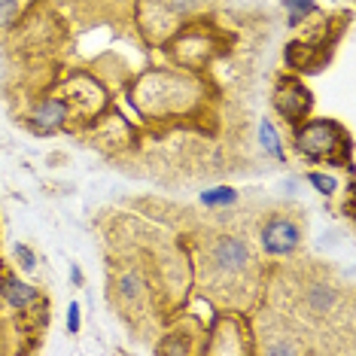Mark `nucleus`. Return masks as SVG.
I'll return each mask as SVG.
<instances>
[{
	"instance_id": "obj_6",
	"label": "nucleus",
	"mask_w": 356,
	"mask_h": 356,
	"mask_svg": "<svg viewBox=\"0 0 356 356\" xmlns=\"http://www.w3.org/2000/svg\"><path fill=\"white\" fill-rule=\"evenodd\" d=\"M3 298L10 302L13 307H28L31 302H37V286H31V283H25V280H19V277H6L3 280Z\"/></svg>"
},
{
	"instance_id": "obj_4",
	"label": "nucleus",
	"mask_w": 356,
	"mask_h": 356,
	"mask_svg": "<svg viewBox=\"0 0 356 356\" xmlns=\"http://www.w3.org/2000/svg\"><path fill=\"white\" fill-rule=\"evenodd\" d=\"M277 107L286 113L289 119H302L311 110V95L305 92L298 83H283L277 92Z\"/></svg>"
},
{
	"instance_id": "obj_3",
	"label": "nucleus",
	"mask_w": 356,
	"mask_h": 356,
	"mask_svg": "<svg viewBox=\"0 0 356 356\" xmlns=\"http://www.w3.org/2000/svg\"><path fill=\"white\" fill-rule=\"evenodd\" d=\"M213 259L222 271H241L250 262V250L241 238H222L213 247Z\"/></svg>"
},
{
	"instance_id": "obj_7",
	"label": "nucleus",
	"mask_w": 356,
	"mask_h": 356,
	"mask_svg": "<svg viewBox=\"0 0 356 356\" xmlns=\"http://www.w3.org/2000/svg\"><path fill=\"white\" fill-rule=\"evenodd\" d=\"M259 137H262L265 152H271L274 159H283V156H286V152H283V147H280V137H277V131H274V125H271V119H262V122H259Z\"/></svg>"
},
{
	"instance_id": "obj_14",
	"label": "nucleus",
	"mask_w": 356,
	"mask_h": 356,
	"mask_svg": "<svg viewBox=\"0 0 356 356\" xmlns=\"http://www.w3.org/2000/svg\"><path fill=\"white\" fill-rule=\"evenodd\" d=\"M67 329L74 332V335L79 332V305H76V302L67 307Z\"/></svg>"
},
{
	"instance_id": "obj_11",
	"label": "nucleus",
	"mask_w": 356,
	"mask_h": 356,
	"mask_svg": "<svg viewBox=\"0 0 356 356\" xmlns=\"http://www.w3.org/2000/svg\"><path fill=\"white\" fill-rule=\"evenodd\" d=\"M311 186H317V189L323 192V195H335V189H338V183H335V177H329V174H320V171H314L311 177Z\"/></svg>"
},
{
	"instance_id": "obj_5",
	"label": "nucleus",
	"mask_w": 356,
	"mask_h": 356,
	"mask_svg": "<svg viewBox=\"0 0 356 356\" xmlns=\"http://www.w3.org/2000/svg\"><path fill=\"white\" fill-rule=\"evenodd\" d=\"M64 119H67V104L64 101H43L31 116V125L37 131H55Z\"/></svg>"
},
{
	"instance_id": "obj_2",
	"label": "nucleus",
	"mask_w": 356,
	"mask_h": 356,
	"mask_svg": "<svg viewBox=\"0 0 356 356\" xmlns=\"http://www.w3.org/2000/svg\"><path fill=\"white\" fill-rule=\"evenodd\" d=\"M335 137H338V128L332 122H311L307 128L298 131V149L305 152V156H326V152L335 149Z\"/></svg>"
},
{
	"instance_id": "obj_13",
	"label": "nucleus",
	"mask_w": 356,
	"mask_h": 356,
	"mask_svg": "<svg viewBox=\"0 0 356 356\" xmlns=\"http://www.w3.org/2000/svg\"><path fill=\"white\" fill-rule=\"evenodd\" d=\"M15 256L22 259V268H25V271H34L37 259H34V253H31V247H25V244H15Z\"/></svg>"
},
{
	"instance_id": "obj_10",
	"label": "nucleus",
	"mask_w": 356,
	"mask_h": 356,
	"mask_svg": "<svg viewBox=\"0 0 356 356\" xmlns=\"http://www.w3.org/2000/svg\"><path fill=\"white\" fill-rule=\"evenodd\" d=\"M286 10H289V25H298L305 15L314 13V0H286Z\"/></svg>"
},
{
	"instance_id": "obj_1",
	"label": "nucleus",
	"mask_w": 356,
	"mask_h": 356,
	"mask_svg": "<svg viewBox=\"0 0 356 356\" xmlns=\"http://www.w3.org/2000/svg\"><path fill=\"white\" fill-rule=\"evenodd\" d=\"M298 238H302V232H298L296 222L289 220H271L268 225L262 229V247L268 250L271 256H286L293 253V250L298 247Z\"/></svg>"
},
{
	"instance_id": "obj_9",
	"label": "nucleus",
	"mask_w": 356,
	"mask_h": 356,
	"mask_svg": "<svg viewBox=\"0 0 356 356\" xmlns=\"http://www.w3.org/2000/svg\"><path fill=\"white\" fill-rule=\"evenodd\" d=\"M307 302H311L314 311H329L332 302H335V293H332L329 286H311V293H307Z\"/></svg>"
},
{
	"instance_id": "obj_15",
	"label": "nucleus",
	"mask_w": 356,
	"mask_h": 356,
	"mask_svg": "<svg viewBox=\"0 0 356 356\" xmlns=\"http://www.w3.org/2000/svg\"><path fill=\"white\" fill-rule=\"evenodd\" d=\"M119 289H122V296H125V298H131V296L137 293V277H134V274L122 277V286H119Z\"/></svg>"
},
{
	"instance_id": "obj_8",
	"label": "nucleus",
	"mask_w": 356,
	"mask_h": 356,
	"mask_svg": "<svg viewBox=\"0 0 356 356\" xmlns=\"http://www.w3.org/2000/svg\"><path fill=\"white\" fill-rule=\"evenodd\" d=\"M238 201V192L222 186V189H210V192H201V204H234Z\"/></svg>"
},
{
	"instance_id": "obj_16",
	"label": "nucleus",
	"mask_w": 356,
	"mask_h": 356,
	"mask_svg": "<svg viewBox=\"0 0 356 356\" xmlns=\"http://www.w3.org/2000/svg\"><path fill=\"white\" fill-rule=\"evenodd\" d=\"M296 350H298V347L289 344V341H286V344H271V347H268V353H296Z\"/></svg>"
},
{
	"instance_id": "obj_12",
	"label": "nucleus",
	"mask_w": 356,
	"mask_h": 356,
	"mask_svg": "<svg viewBox=\"0 0 356 356\" xmlns=\"http://www.w3.org/2000/svg\"><path fill=\"white\" fill-rule=\"evenodd\" d=\"M15 15H19V0H0V28L13 25Z\"/></svg>"
}]
</instances>
